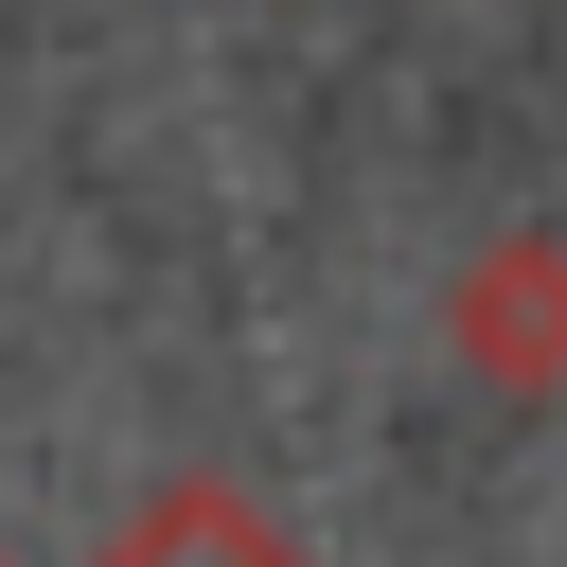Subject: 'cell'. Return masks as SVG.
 Wrapping results in <instances>:
<instances>
[{
	"instance_id": "3",
	"label": "cell",
	"mask_w": 567,
	"mask_h": 567,
	"mask_svg": "<svg viewBox=\"0 0 567 567\" xmlns=\"http://www.w3.org/2000/svg\"><path fill=\"white\" fill-rule=\"evenodd\" d=\"M0 567H18V549H0Z\"/></svg>"
},
{
	"instance_id": "2",
	"label": "cell",
	"mask_w": 567,
	"mask_h": 567,
	"mask_svg": "<svg viewBox=\"0 0 567 567\" xmlns=\"http://www.w3.org/2000/svg\"><path fill=\"white\" fill-rule=\"evenodd\" d=\"M89 567H319V549H301V532H284L248 478H159V496H142V514H124Z\"/></svg>"
},
{
	"instance_id": "1",
	"label": "cell",
	"mask_w": 567,
	"mask_h": 567,
	"mask_svg": "<svg viewBox=\"0 0 567 567\" xmlns=\"http://www.w3.org/2000/svg\"><path fill=\"white\" fill-rule=\"evenodd\" d=\"M443 337H461L478 390L549 408V390H567V230H496V248L443 284Z\"/></svg>"
}]
</instances>
